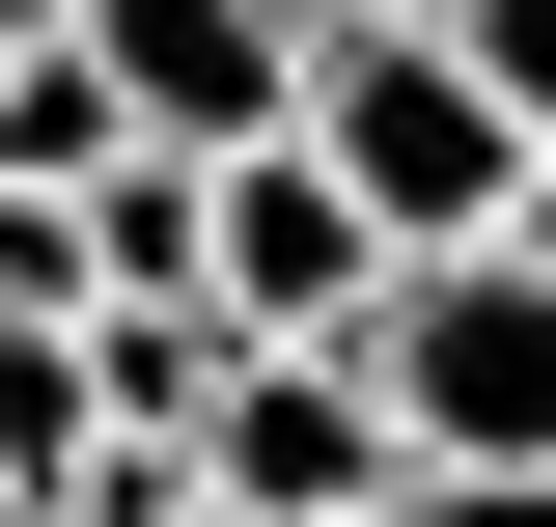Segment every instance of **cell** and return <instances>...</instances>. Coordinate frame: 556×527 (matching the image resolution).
I'll list each match as a JSON object with an SVG mask.
<instances>
[{
    "mask_svg": "<svg viewBox=\"0 0 556 527\" xmlns=\"http://www.w3.org/2000/svg\"><path fill=\"white\" fill-rule=\"evenodd\" d=\"M306 167H334L390 250H501V222H529V112L445 56V0H390V28L306 56Z\"/></svg>",
    "mask_w": 556,
    "mask_h": 527,
    "instance_id": "6da1fadb",
    "label": "cell"
},
{
    "mask_svg": "<svg viewBox=\"0 0 556 527\" xmlns=\"http://www.w3.org/2000/svg\"><path fill=\"white\" fill-rule=\"evenodd\" d=\"M84 278H112V306H195V278H223V167H167V139H139L112 195H84Z\"/></svg>",
    "mask_w": 556,
    "mask_h": 527,
    "instance_id": "52a82bcc",
    "label": "cell"
},
{
    "mask_svg": "<svg viewBox=\"0 0 556 527\" xmlns=\"http://www.w3.org/2000/svg\"><path fill=\"white\" fill-rule=\"evenodd\" d=\"M445 56H473L501 112H529V167H556V0H445Z\"/></svg>",
    "mask_w": 556,
    "mask_h": 527,
    "instance_id": "9c48e42d",
    "label": "cell"
},
{
    "mask_svg": "<svg viewBox=\"0 0 556 527\" xmlns=\"http://www.w3.org/2000/svg\"><path fill=\"white\" fill-rule=\"evenodd\" d=\"M28 28H56V0H0V56H28Z\"/></svg>",
    "mask_w": 556,
    "mask_h": 527,
    "instance_id": "4fadbf2b",
    "label": "cell"
},
{
    "mask_svg": "<svg viewBox=\"0 0 556 527\" xmlns=\"http://www.w3.org/2000/svg\"><path fill=\"white\" fill-rule=\"evenodd\" d=\"M362 389H390L417 472H556V250H417Z\"/></svg>",
    "mask_w": 556,
    "mask_h": 527,
    "instance_id": "7a4b0ae2",
    "label": "cell"
},
{
    "mask_svg": "<svg viewBox=\"0 0 556 527\" xmlns=\"http://www.w3.org/2000/svg\"><path fill=\"white\" fill-rule=\"evenodd\" d=\"M390 389H362V361H251V333H223V389H195V500L223 527H390Z\"/></svg>",
    "mask_w": 556,
    "mask_h": 527,
    "instance_id": "277c9868",
    "label": "cell"
},
{
    "mask_svg": "<svg viewBox=\"0 0 556 527\" xmlns=\"http://www.w3.org/2000/svg\"><path fill=\"white\" fill-rule=\"evenodd\" d=\"M112 167H139V112H112V56H84V0H56L0 56V195H112Z\"/></svg>",
    "mask_w": 556,
    "mask_h": 527,
    "instance_id": "8992f818",
    "label": "cell"
},
{
    "mask_svg": "<svg viewBox=\"0 0 556 527\" xmlns=\"http://www.w3.org/2000/svg\"><path fill=\"white\" fill-rule=\"evenodd\" d=\"M278 28H390V0H278Z\"/></svg>",
    "mask_w": 556,
    "mask_h": 527,
    "instance_id": "8fae6325",
    "label": "cell"
},
{
    "mask_svg": "<svg viewBox=\"0 0 556 527\" xmlns=\"http://www.w3.org/2000/svg\"><path fill=\"white\" fill-rule=\"evenodd\" d=\"M390 527H556V472H390Z\"/></svg>",
    "mask_w": 556,
    "mask_h": 527,
    "instance_id": "30bf717a",
    "label": "cell"
},
{
    "mask_svg": "<svg viewBox=\"0 0 556 527\" xmlns=\"http://www.w3.org/2000/svg\"><path fill=\"white\" fill-rule=\"evenodd\" d=\"M84 56H112V112L167 167H251V139H306V56L334 28H278V0H84Z\"/></svg>",
    "mask_w": 556,
    "mask_h": 527,
    "instance_id": "5b68a950",
    "label": "cell"
},
{
    "mask_svg": "<svg viewBox=\"0 0 556 527\" xmlns=\"http://www.w3.org/2000/svg\"><path fill=\"white\" fill-rule=\"evenodd\" d=\"M390 278H417V250L306 167V139H251V167H223V278H195V306L251 333V361H362V333H390Z\"/></svg>",
    "mask_w": 556,
    "mask_h": 527,
    "instance_id": "3957f363",
    "label": "cell"
},
{
    "mask_svg": "<svg viewBox=\"0 0 556 527\" xmlns=\"http://www.w3.org/2000/svg\"><path fill=\"white\" fill-rule=\"evenodd\" d=\"M501 250H556V167H529V222H501Z\"/></svg>",
    "mask_w": 556,
    "mask_h": 527,
    "instance_id": "7c38bea8",
    "label": "cell"
},
{
    "mask_svg": "<svg viewBox=\"0 0 556 527\" xmlns=\"http://www.w3.org/2000/svg\"><path fill=\"white\" fill-rule=\"evenodd\" d=\"M112 278H84V195H0V333H84Z\"/></svg>",
    "mask_w": 556,
    "mask_h": 527,
    "instance_id": "ba28073f",
    "label": "cell"
}]
</instances>
